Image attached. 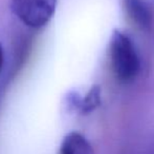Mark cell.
Here are the masks:
<instances>
[{"mask_svg": "<svg viewBox=\"0 0 154 154\" xmlns=\"http://www.w3.org/2000/svg\"><path fill=\"white\" fill-rule=\"evenodd\" d=\"M109 57L112 71L120 81L135 79L140 70V56L132 39L120 30H114L110 36Z\"/></svg>", "mask_w": 154, "mask_h": 154, "instance_id": "obj_1", "label": "cell"}, {"mask_svg": "<svg viewBox=\"0 0 154 154\" xmlns=\"http://www.w3.org/2000/svg\"><path fill=\"white\" fill-rule=\"evenodd\" d=\"M58 0H12L13 13L25 25L42 28L53 18Z\"/></svg>", "mask_w": 154, "mask_h": 154, "instance_id": "obj_2", "label": "cell"}, {"mask_svg": "<svg viewBox=\"0 0 154 154\" xmlns=\"http://www.w3.org/2000/svg\"><path fill=\"white\" fill-rule=\"evenodd\" d=\"M128 19L138 30L148 32L153 25V12L146 0H122Z\"/></svg>", "mask_w": 154, "mask_h": 154, "instance_id": "obj_3", "label": "cell"}, {"mask_svg": "<svg viewBox=\"0 0 154 154\" xmlns=\"http://www.w3.org/2000/svg\"><path fill=\"white\" fill-rule=\"evenodd\" d=\"M101 88L100 86H92L85 96L78 93H71L68 96V103L72 109L79 111L81 114H89L101 105Z\"/></svg>", "mask_w": 154, "mask_h": 154, "instance_id": "obj_4", "label": "cell"}, {"mask_svg": "<svg viewBox=\"0 0 154 154\" xmlns=\"http://www.w3.org/2000/svg\"><path fill=\"white\" fill-rule=\"evenodd\" d=\"M59 154H94L92 146L82 133L72 131L63 138Z\"/></svg>", "mask_w": 154, "mask_h": 154, "instance_id": "obj_5", "label": "cell"}, {"mask_svg": "<svg viewBox=\"0 0 154 154\" xmlns=\"http://www.w3.org/2000/svg\"><path fill=\"white\" fill-rule=\"evenodd\" d=\"M3 62H4V52H3V48H2V44L0 43V71L2 70Z\"/></svg>", "mask_w": 154, "mask_h": 154, "instance_id": "obj_6", "label": "cell"}]
</instances>
